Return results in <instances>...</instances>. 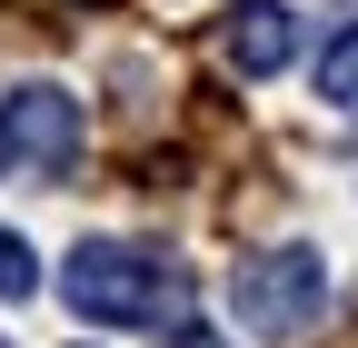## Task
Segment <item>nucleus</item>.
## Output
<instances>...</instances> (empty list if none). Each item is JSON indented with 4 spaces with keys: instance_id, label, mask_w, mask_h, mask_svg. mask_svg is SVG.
<instances>
[{
    "instance_id": "f257e3e1",
    "label": "nucleus",
    "mask_w": 358,
    "mask_h": 348,
    "mask_svg": "<svg viewBox=\"0 0 358 348\" xmlns=\"http://www.w3.org/2000/svg\"><path fill=\"white\" fill-rule=\"evenodd\" d=\"M60 298L90 319V328H150L169 319L179 298H189V269L140 239H80L70 249V269H60Z\"/></svg>"
},
{
    "instance_id": "f03ea898",
    "label": "nucleus",
    "mask_w": 358,
    "mask_h": 348,
    "mask_svg": "<svg viewBox=\"0 0 358 348\" xmlns=\"http://www.w3.org/2000/svg\"><path fill=\"white\" fill-rule=\"evenodd\" d=\"M229 309L268 348H279V338H308L319 309H329V259L319 249H259V259H239V269H229Z\"/></svg>"
},
{
    "instance_id": "7ed1b4c3",
    "label": "nucleus",
    "mask_w": 358,
    "mask_h": 348,
    "mask_svg": "<svg viewBox=\"0 0 358 348\" xmlns=\"http://www.w3.org/2000/svg\"><path fill=\"white\" fill-rule=\"evenodd\" d=\"M80 159V100L60 80H20V90H0V169H20V180H60Z\"/></svg>"
},
{
    "instance_id": "20e7f679",
    "label": "nucleus",
    "mask_w": 358,
    "mask_h": 348,
    "mask_svg": "<svg viewBox=\"0 0 358 348\" xmlns=\"http://www.w3.org/2000/svg\"><path fill=\"white\" fill-rule=\"evenodd\" d=\"M219 60H229L239 80H279L299 60V10L289 0H239L229 20H219Z\"/></svg>"
},
{
    "instance_id": "39448f33",
    "label": "nucleus",
    "mask_w": 358,
    "mask_h": 348,
    "mask_svg": "<svg viewBox=\"0 0 358 348\" xmlns=\"http://www.w3.org/2000/svg\"><path fill=\"white\" fill-rule=\"evenodd\" d=\"M319 100H329V110H358V20L319 50Z\"/></svg>"
},
{
    "instance_id": "423d86ee",
    "label": "nucleus",
    "mask_w": 358,
    "mask_h": 348,
    "mask_svg": "<svg viewBox=\"0 0 358 348\" xmlns=\"http://www.w3.org/2000/svg\"><path fill=\"white\" fill-rule=\"evenodd\" d=\"M40 289V259H30V239L20 229H0V298H30Z\"/></svg>"
},
{
    "instance_id": "0eeeda50",
    "label": "nucleus",
    "mask_w": 358,
    "mask_h": 348,
    "mask_svg": "<svg viewBox=\"0 0 358 348\" xmlns=\"http://www.w3.org/2000/svg\"><path fill=\"white\" fill-rule=\"evenodd\" d=\"M169 348H219V338H209V328H179V338H169Z\"/></svg>"
},
{
    "instance_id": "6e6552de",
    "label": "nucleus",
    "mask_w": 358,
    "mask_h": 348,
    "mask_svg": "<svg viewBox=\"0 0 358 348\" xmlns=\"http://www.w3.org/2000/svg\"><path fill=\"white\" fill-rule=\"evenodd\" d=\"M0 348H10V338H0Z\"/></svg>"
}]
</instances>
